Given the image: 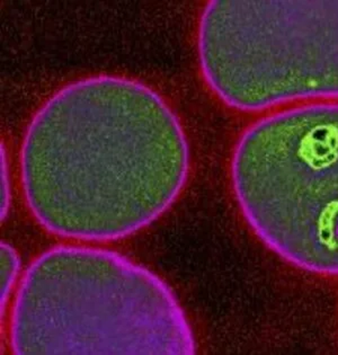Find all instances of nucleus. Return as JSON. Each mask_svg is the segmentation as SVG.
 I'll return each instance as SVG.
<instances>
[{
  "instance_id": "f257e3e1",
  "label": "nucleus",
  "mask_w": 338,
  "mask_h": 355,
  "mask_svg": "<svg viewBox=\"0 0 338 355\" xmlns=\"http://www.w3.org/2000/svg\"><path fill=\"white\" fill-rule=\"evenodd\" d=\"M23 196L46 232L106 243L150 226L177 201L190 172L181 120L154 88L96 75L52 94L21 141Z\"/></svg>"
},
{
  "instance_id": "f03ea898",
  "label": "nucleus",
  "mask_w": 338,
  "mask_h": 355,
  "mask_svg": "<svg viewBox=\"0 0 338 355\" xmlns=\"http://www.w3.org/2000/svg\"><path fill=\"white\" fill-rule=\"evenodd\" d=\"M19 355H192L197 342L175 293L113 250L64 244L26 268L12 309Z\"/></svg>"
},
{
  "instance_id": "7ed1b4c3",
  "label": "nucleus",
  "mask_w": 338,
  "mask_h": 355,
  "mask_svg": "<svg viewBox=\"0 0 338 355\" xmlns=\"http://www.w3.org/2000/svg\"><path fill=\"white\" fill-rule=\"evenodd\" d=\"M230 183L264 246L301 271L338 277V101L255 121L233 148Z\"/></svg>"
},
{
  "instance_id": "20e7f679",
  "label": "nucleus",
  "mask_w": 338,
  "mask_h": 355,
  "mask_svg": "<svg viewBox=\"0 0 338 355\" xmlns=\"http://www.w3.org/2000/svg\"><path fill=\"white\" fill-rule=\"evenodd\" d=\"M204 82L260 113L338 101V0H213L197 28Z\"/></svg>"
},
{
  "instance_id": "39448f33",
  "label": "nucleus",
  "mask_w": 338,
  "mask_h": 355,
  "mask_svg": "<svg viewBox=\"0 0 338 355\" xmlns=\"http://www.w3.org/2000/svg\"><path fill=\"white\" fill-rule=\"evenodd\" d=\"M1 307H6L21 272V259L12 245L1 243Z\"/></svg>"
},
{
  "instance_id": "423d86ee",
  "label": "nucleus",
  "mask_w": 338,
  "mask_h": 355,
  "mask_svg": "<svg viewBox=\"0 0 338 355\" xmlns=\"http://www.w3.org/2000/svg\"><path fill=\"white\" fill-rule=\"evenodd\" d=\"M10 176L6 151L1 150V217H6L10 208L12 193H10Z\"/></svg>"
}]
</instances>
